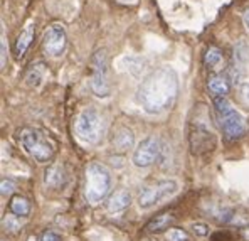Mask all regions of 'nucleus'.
Listing matches in <instances>:
<instances>
[{
  "instance_id": "c85d7f7f",
  "label": "nucleus",
  "mask_w": 249,
  "mask_h": 241,
  "mask_svg": "<svg viewBox=\"0 0 249 241\" xmlns=\"http://www.w3.org/2000/svg\"><path fill=\"white\" fill-rule=\"evenodd\" d=\"M248 238H249V231H248Z\"/></svg>"
},
{
  "instance_id": "5701e85b",
  "label": "nucleus",
  "mask_w": 249,
  "mask_h": 241,
  "mask_svg": "<svg viewBox=\"0 0 249 241\" xmlns=\"http://www.w3.org/2000/svg\"><path fill=\"white\" fill-rule=\"evenodd\" d=\"M0 187H2V196H10L17 189V185H16V182L10 181V179H3Z\"/></svg>"
},
{
  "instance_id": "b1692460",
  "label": "nucleus",
  "mask_w": 249,
  "mask_h": 241,
  "mask_svg": "<svg viewBox=\"0 0 249 241\" xmlns=\"http://www.w3.org/2000/svg\"><path fill=\"white\" fill-rule=\"evenodd\" d=\"M41 241H62V238L59 233L53 231V229H47V231H44L41 235Z\"/></svg>"
},
{
  "instance_id": "bb28decb",
  "label": "nucleus",
  "mask_w": 249,
  "mask_h": 241,
  "mask_svg": "<svg viewBox=\"0 0 249 241\" xmlns=\"http://www.w3.org/2000/svg\"><path fill=\"white\" fill-rule=\"evenodd\" d=\"M244 93H246V98H248V101H249V85L244 88Z\"/></svg>"
},
{
  "instance_id": "1a4fd4ad",
  "label": "nucleus",
  "mask_w": 249,
  "mask_h": 241,
  "mask_svg": "<svg viewBox=\"0 0 249 241\" xmlns=\"http://www.w3.org/2000/svg\"><path fill=\"white\" fill-rule=\"evenodd\" d=\"M68 46V34H66L64 25L59 22H54L44 31L42 36V49L47 56L51 57H59L66 51Z\"/></svg>"
},
{
  "instance_id": "f3484780",
  "label": "nucleus",
  "mask_w": 249,
  "mask_h": 241,
  "mask_svg": "<svg viewBox=\"0 0 249 241\" xmlns=\"http://www.w3.org/2000/svg\"><path fill=\"white\" fill-rule=\"evenodd\" d=\"M174 221H175V216L172 213H160L146 222L145 231L146 233H159V231H162V229H167Z\"/></svg>"
},
{
  "instance_id": "f257e3e1",
  "label": "nucleus",
  "mask_w": 249,
  "mask_h": 241,
  "mask_svg": "<svg viewBox=\"0 0 249 241\" xmlns=\"http://www.w3.org/2000/svg\"><path fill=\"white\" fill-rule=\"evenodd\" d=\"M178 94V76L168 66L153 69L138 88V103L150 115H160L175 105Z\"/></svg>"
},
{
  "instance_id": "6e6552de",
  "label": "nucleus",
  "mask_w": 249,
  "mask_h": 241,
  "mask_svg": "<svg viewBox=\"0 0 249 241\" xmlns=\"http://www.w3.org/2000/svg\"><path fill=\"white\" fill-rule=\"evenodd\" d=\"M91 90L100 98L109 96L108 57L105 51H96L91 59Z\"/></svg>"
},
{
  "instance_id": "412c9836",
  "label": "nucleus",
  "mask_w": 249,
  "mask_h": 241,
  "mask_svg": "<svg viewBox=\"0 0 249 241\" xmlns=\"http://www.w3.org/2000/svg\"><path fill=\"white\" fill-rule=\"evenodd\" d=\"M190 228H192L194 235H196V236H200V238L207 236V235H209V231H211V229H209V226H207V224H204V222H194V224L190 226Z\"/></svg>"
},
{
  "instance_id": "c756f323",
  "label": "nucleus",
  "mask_w": 249,
  "mask_h": 241,
  "mask_svg": "<svg viewBox=\"0 0 249 241\" xmlns=\"http://www.w3.org/2000/svg\"><path fill=\"white\" fill-rule=\"evenodd\" d=\"M2 241H5V240H2Z\"/></svg>"
},
{
  "instance_id": "f03ea898",
  "label": "nucleus",
  "mask_w": 249,
  "mask_h": 241,
  "mask_svg": "<svg viewBox=\"0 0 249 241\" xmlns=\"http://www.w3.org/2000/svg\"><path fill=\"white\" fill-rule=\"evenodd\" d=\"M17 140L20 147L31 159L39 164H47L56 153V142L49 137L47 131L39 127H24L17 131Z\"/></svg>"
},
{
  "instance_id": "39448f33",
  "label": "nucleus",
  "mask_w": 249,
  "mask_h": 241,
  "mask_svg": "<svg viewBox=\"0 0 249 241\" xmlns=\"http://www.w3.org/2000/svg\"><path fill=\"white\" fill-rule=\"evenodd\" d=\"M74 131L84 144L96 145L103 140L106 131V122L94 107L84 108L74 120Z\"/></svg>"
},
{
  "instance_id": "cd10ccee",
  "label": "nucleus",
  "mask_w": 249,
  "mask_h": 241,
  "mask_svg": "<svg viewBox=\"0 0 249 241\" xmlns=\"http://www.w3.org/2000/svg\"><path fill=\"white\" fill-rule=\"evenodd\" d=\"M120 2H133V0H120Z\"/></svg>"
},
{
  "instance_id": "dca6fc26",
  "label": "nucleus",
  "mask_w": 249,
  "mask_h": 241,
  "mask_svg": "<svg viewBox=\"0 0 249 241\" xmlns=\"http://www.w3.org/2000/svg\"><path fill=\"white\" fill-rule=\"evenodd\" d=\"M130 204H131V194L126 189H120V191L113 192V194L109 196L108 203H106V209H108L109 213H122Z\"/></svg>"
},
{
  "instance_id": "20e7f679",
  "label": "nucleus",
  "mask_w": 249,
  "mask_h": 241,
  "mask_svg": "<svg viewBox=\"0 0 249 241\" xmlns=\"http://www.w3.org/2000/svg\"><path fill=\"white\" fill-rule=\"evenodd\" d=\"M214 107H215V111H217L219 125H221L226 140L236 142L246 135V131H248L246 120H244V116L231 105L228 96H215Z\"/></svg>"
},
{
  "instance_id": "aec40b11",
  "label": "nucleus",
  "mask_w": 249,
  "mask_h": 241,
  "mask_svg": "<svg viewBox=\"0 0 249 241\" xmlns=\"http://www.w3.org/2000/svg\"><path fill=\"white\" fill-rule=\"evenodd\" d=\"M167 240L168 241H190V236L180 228H170L167 231Z\"/></svg>"
},
{
  "instance_id": "0eeeda50",
  "label": "nucleus",
  "mask_w": 249,
  "mask_h": 241,
  "mask_svg": "<svg viewBox=\"0 0 249 241\" xmlns=\"http://www.w3.org/2000/svg\"><path fill=\"white\" fill-rule=\"evenodd\" d=\"M178 189L177 181L174 179H163V181H157L152 184L145 185L138 194V206L142 209H150L155 204H159L160 201L167 199V197L174 196Z\"/></svg>"
},
{
  "instance_id": "a211bd4d",
  "label": "nucleus",
  "mask_w": 249,
  "mask_h": 241,
  "mask_svg": "<svg viewBox=\"0 0 249 241\" xmlns=\"http://www.w3.org/2000/svg\"><path fill=\"white\" fill-rule=\"evenodd\" d=\"M9 209L19 218H27L31 214V203L24 196H14L9 203Z\"/></svg>"
},
{
  "instance_id": "6ab92c4d",
  "label": "nucleus",
  "mask_w": 249,
  "mask_h": 241,
  "mask_svg": "<svg viewBox=\"0 0 249 241\" xmlns=\"http://www.w3.org/2000/svg\"><path fill=\"white\" fill-rule=\"evenodd\" d=\"M44 63H36L32 64L31 68L27 69V74H25V81H27L29 86H37L39 83L42 81L44 76Z\"/></svg>"
},
{
  "instance_id": "423d86ee",
  "label": "nucleus",
  "mask_w": 249,
  "mask_h": 241,
  "mask_svg": "<svg viewBox=\"0 0 249 241\" xmlns=\"http://www.w3.org/2000/svg\"><path fill=\"white\" fill-rule=\"evenodd\" d=\"M189 142L194 153H207L215 147V133L211 127V118L206 110L196 113V118L190 123Z\"/></svg>"
},
{
  "instance_id": "2eb2a0df",
  "label": "nucleus",
  "mask_w": 249,
  "mask_h": 241,
  "mask_svg": "<svg viewBox=\"0 0 249 241\" xmlns=\"http://www.w3.org/2000/svg\"><path fill=\"white\" fill-rule=\"evenodd\" d=\"M204 64L211 73H222L224 68V53L217 46H209L204 53Z\"/></svg>"
},
{
  "instance_id": "4468645a",
  "label": "nucleus",
  "mask_w": 249,
  "mask_h": 241,
  "mask_svg": "<svg viewBox=\"0 0 249 241\" xmlns=\"http://www.w3.org/2000/svg\"><path fill=\"white\" fill-rule=\"evenodd\" d=\"M135 142V135L128 127H116L115 131H113L111 137V145L115 147V150L118 152H126L128 148L133 147Z\"/></svg>"
},
{
  "instance_id": "f8f14e48",
  "label": "nucleus",
  "mask_w": 249,
  "mask_h": 241,
  "mask_svg": "<svg viewBox=\"0 0 249 241\" xmlns=\"http://www.w3.org/2000/svg\"><path fill=\"white\" fill-rule=\"evenodd\" d=\"M34 34H36V24L34 20H29L24 25V29H22V32L16 41V46H14V54H16L17 59H22L25 56L27 49L31 47L32 41H34Z\"/></svg>"
},
{
  "instance_id": "9b49d317",
  "label": "nucleus",
  "mask_w": 249,
  "mask_h": 241,
  "mask_svg": "<svg viewBox=\"0 0 249 241\" xmlns=\"http://www.w3.org/2000/svg\"><path fill=\"white\" fill-rule=\"evenodd\" d=\"M68 182V172L64 166L61 164H53L44 172V184L49 189H62Z\"/></svg>"
},
{
  "instance_id": "9d476101",
  "label": "nucleus",
  "mask_w": 249,
  "mask_h": 241,
  "mask_svg": "<svg viewBox=\"0 0 249 241\" xmlns=\"http://www.w3.org/2000/svg\"><path fill=\"white\" fill-rule=\"evenodd\" d=\"M162 152V144L157 137H146L138 144V147L133 152V164L140 169L150 167L159 160Z\"/></svg>"
},
{
  "instance_id": "a878e982",
  "label": "nucleus",
  "mask_w": 249,
  "mask_h": 241,
  "mask_svg": "<svg viewBox=\"0 0 249 241\" xmlns=\"http://www.w3.org/2000/svg\"><path fill=\"white\" fill-rule=\"evenodd\" d=\"M244 25L249 29V9L246 10V14H244Z\"/></svg>"
},
{
  "instance_id": "ddd939ff",
  "label": "nucleus",
  "mask_w": 249,
  "mask_h": 241,
  "mask_svg": "<svg viewBox=\"0 0 249 241\" xmlns=\"http://www.w3.org/2000/svg\"><path fill=\"white\" fill-rule=\"evenodd\" d=\"M207 88L212 93V98L215 96H228L231 91L229 78L224 73H211L207 79Z\"/></svg>"
},
{
  "instance_id": "393cba45",
  "label": "nucleus",
  "mask_w": 249,
  "mask_h": 241,
  "mask_svg": "<svg viewBox=\"0 0 249 241\" xmlns=\"http://www.w3.org/2000/svg\"><path fill=\"white\" fill-rule=\"evenodd\" d=\"M0 46H2V68H5V37H3V31H2V44H0Z\"/></svg>"
},
{
  "instance_id": "7ed1b4c3",
  "label": "nucleus",
  "mask_w": 249,
  "mask_h": 241,
  "mask_svg": "<svg viewBox=\"0 0 249 241\" xmlns=\"http://www.w3.org/2000/svg\"><path fill=\"white\" fill-rule=\"evenodd\" d=\"M111 189V172L100 162H89L84 170V199L98 204L108 196Z\"/></svg>"
},
{
  "instance_id": "4be33fe9",
  "label": "nucleus",
  "mask_w": 249,
  "mask_h": 241,
  "mask_svg": "<svg viewBox=\"0 0 249 241\" xmlns=\"http://www.w3.org/2000/svg\"><path fill=\"white\" fill-rule=\"evenodd\" d=\"M14 218H16V214H14V216H7L3 219V226H5L9 231H17L20 226V218H17V219H14Z\"/></svg>"
}]
</instances>
